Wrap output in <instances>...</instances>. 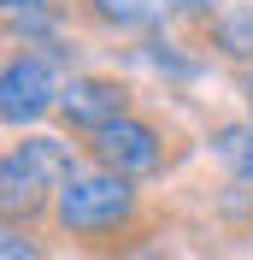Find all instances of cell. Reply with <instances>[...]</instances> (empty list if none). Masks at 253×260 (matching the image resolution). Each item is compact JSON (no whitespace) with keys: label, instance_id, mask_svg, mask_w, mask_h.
Here are the masks:
<instances>
[{"label":"cell","instance_id":"cell-1","mask_svg":"<svg viewBox=\"0 0 253 260\" xmlns=\"http://www.w3.org/2000/svg\"><path fill=\"white\" fill-rule=\"evenodd\" d=\"M136 207L142 201H136L130 178H112V172H77L53 195V219L71 237H112V231H124L136 219Z\"/></svg>","mask_w":253,"mask_h":260},{"label":"cell","instance_id":"cell-2","mask_svg":"<svg viewBox=\"0 0 253 260\" xmlns=\"http://www.w3.org/2000/svg\"><path fill=\"white\" fill-rule=\"evenodd\" d=\"M59 89L65 83L53 77L48 53H12L0 71V118L18 130V124H35L41 113H59Z\"/></svg>","mask_w":253,"mask_h":260},{"label":"cell","instance_id":"cell-3","mask_svg":"<svg viewBox=\"0 0 253 260\" xmlns=\"http://www.w3.org/2000/svg\"><path fill=\"white\" fill-rule=\"evenodd\" d=\"M89 154H95V166L112 172V178H147V172L165 166V136H159V124L130 113L112 130H100L95 142H89Z\"/></svg>","mask_w":253,"mask_h":260},{"label":"cell","instance_id":"cell-4","mask_svg":"<svg viewBox=\"0 0 253 260\" xmlns=\"http://www.w3.org/2000/svg\"><path fill=\"white\" fill-rule=\"evenodd\" d=\"M59 118L71 130H89V136H100V130H112L118 118H130V89L118 77H71L59 89Z\"/></svg>","mask_w":253,"mask_h":260},{"label":"cell","instance_id":"cell-5","mask_svg":"<svg viewBox=\"0 0 253 260\" xmlns=\"http://www.w3.org/2000/svg\"><path fill=\"white\" fill-rule=\"evenodd\" d=\"M41 195H48V183L35 178L18 154H6V160H0V207H6V219H18V213L30 219V213L41 207Z\"/></svg>","mask_w":253,"mask_h":260},{"label":"cell","instance_id":"cell-6","mask_svg":"<svg viewBox=\"0 0 253 260\" xmlns=\"http://www.w3.org/2000/svg\"><path fill=\"white\" fill-rule=\"evenodd\" d=\"M212 36H218V48L230 59H253V6H224Z\"/></svg>","mask_w":253,"mask_h":260},{"label":"cell","instance_id":"cell-7","mask_svg":"<svg viewBox=\"0 0 253 260\" xmlns=\"http://www.w3.org/2000/svg\"><path fill=\"white\" fill-rule=\"evenodd\" d=\"M89 12L100 24H112V30H142V24H153L165 12V0H89Z\"/></svg>","mask_w":253,"mask_h":260},{"label":"cell","instance_id":"cell-8","mask_svg":"<svg viewBox=\"0 0 253 260\" xmlns=\"http://www.w3.org/2000/svg\"><path fill=\"white\" fill-rule=\"evenodd\" d=\"M218 160L236 172V178H253V124L247 130H218Z\"/></svg>","mask_w":253,"mask_h":260},{"label":"cell","instance_id":"cell-9","mask_svg":"<svg viewBox=\"0 0 253 260\" xmlns=\"http://www.w3.org/2000/svg\"><path fill=\"white\" fill-rule=\"evenodd\" d=\"M0 260H48V254L35 248V237H24L18 225H6L0 231Z\"/></svg>","mask_w":253,"mask_h":260},{"label":"cell","instance_id":"cell-10","mask_svg":"<svg viewBox=\"0 0 253 260\" xmlns=\"http://www.w3.org/2000/svg\"><path fill=\"white\" fill-rule=\"evenodd\" d=\"M0 6H6V12H12V18H41V12H48L41 0H0Z\"/></svg>","mask_w":253,"mask_h":260},{"label":"cell","instance_id":"cell-11","mask_svg":"<svg viewBox=\"0 0 253 260\" xmlns=\"http://www.w3.org/2000/svg\"><path fill=\"white\" fill-rule=\"evenodd\" d=\"M165 12H212V0H165Z\"/></svg>","mask_w":253,"mask_h":260}]
</instances>
